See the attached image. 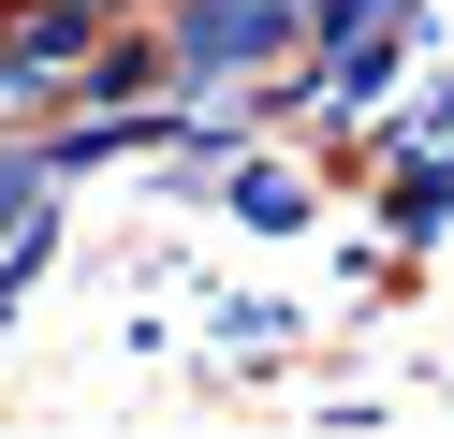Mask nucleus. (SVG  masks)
Instances as JSON below:
<instances>
[{
  "label": "nucleus",
  "mask_w": 454,
  "mask_h": 439,
  "mask_svg": "<svg viewBox=\"0 0 454 439\" xmlns=\"http://www.w3.org/2000/svg\"><path fill=\"white\" fill-rule=\"evenodd\" d=\"M15 234H59V161H44L30 132H0V249Z\"/></svg>",
  "instance_id": "nucleus-3"
},
{
  "label": "nucleus",
  "mask_w": 454,
  "mask_h": 439,
  "mask_svg": "<svg viewBox=\"0 0 454 439\" xmlns=\"http://www.w3.org/2000/svg\"><path fill=\"white\" fill-rule=\"evenodd\" d=\"M206 366H278V351L308 337V308H278V293H206Z\"/></svg>",
  "instance_id": "nucleus-2"
},
{
  "label": "nucleus",
  "mask_w": 454,
  "mask_h": 439,
  "mask_svg": "<svg viewBox=\"0 0 454 439\" xmlns=\"http://www.w3.org/2000/svg\"><path fill=\"white\" fill-rule=\"evenodd\" d=\"M308 205H323V176H308V161H264V146L220 161V220H235V234H294Z\"/></svg>",
  "instance_id": "nucleus-1"
}]
</instances>
